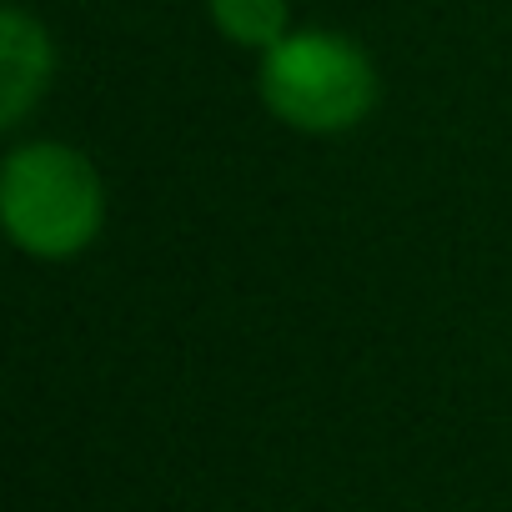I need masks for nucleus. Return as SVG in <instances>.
I'll return each instance as SVG.
<instances>
[{"label": "nucleus", "instance_id": "nucleus-2", "mask_svg": "<svg viewBox=\"0 0 512 512\" xmlns=\"http://www.w3.org/2000/svg\"><path fill=\"white\" fill-rule=\"evenodd\" d=\"M262 101L297 131H347L377 106V71L342 31H292L262 56Z\"/></svg>", "mask_w": 512, "mask_h": 512}, {"label": "nucleus", "instance_id": "nucleus-4", "mask_svg": "<svg viewBox=\"0 0 512 512\" xmlns=\"http://www.w3.org/2000/svg\"><path fill=\"white\" fill-rule=\"evenodd\" d=\"M211 26L246 51H272L277 41L292 36V6L287 0H206Z\"/></svg>", "mask_w": 512, "mask_h": 512}, {"label": "nucleus", "instance_id": "nucleus-1", "mask_svg": "<svg viewBox=\"0 0 512 512\" xmlns=\"http://www.w3.org/2000/svg\"><path fill=\"white\" fill-rule=\"evenodd\" d=\"M101 176L96 166L61 141L16 146L0 166V216L21 251L71 256L101 231Z\"/></svg>", "mask_w": 512, "mask_h": 512}, {"label": "nucleus", "instance_id": "nucleus-3", "mask_svg": "<svg viewBox=\"0 0 512 512\" xmlns=\"http://www.w3.org/2000/svg\"><path fill=\"white\" fill-rule=\"evenodd\" d=\"M51 36L46 26L26 11V6H6L0 11V126H21L26 111L41 101V91L51 86Z\"/></svg>", "mask_w": 512, "mask_h": 512}]
</instances>
